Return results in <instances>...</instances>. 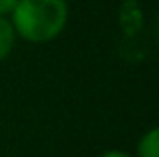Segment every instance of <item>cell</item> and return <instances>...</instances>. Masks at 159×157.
Wrapping results in <instances>:
<instances>
[{
  "label": "cell",
  "instance_id": "5",
  "mask_svg": "<svg viewBox=\"0 0 159 157\" xmlns=\"http://www.w3.org/2000/svg\"><path fill=\"white\" fill-rule=\"evenodd\" d=\"M101 157H131V155L125 153V151H107V153H103Z\"/></svg>",
  "mask_w": 159,
  "mask_h": 157
},
{
  "label": "cell",
  "instance_id": "3",
  "mask_svg": "<svg viewBox=\"0 0 159 157\" xmlns=\"http://www.w3.org/2000/svg\"><path fill=\"white\" fill-rule=\"evenodd\" d=\"M12 44H14V28L12 22L4 16H0V61L12 51Z\"/></svg>",
  "mask_w": 159,
  "mask_h": 157
},
{
  "label": "cell",
  "instance_id": "1",
  "mask_svg": "<svg viewBox=\"0 0 159 157\" xmlns=\"http://www.w3.org/2000/svg\"><path fill=\"white\" fill-rule=\"evenodd\" d=\"M66 16L65 0H18L12 12V28L30 43H47L61 34Z\"/></svg>",
  "mask_w": 159,
  "mask_h": 157
},
{
  "label": "cell",
  "instance_id": "2",
  "mask_svg": "<svg viewBox=\"0 0 159 157\" xmlns=\"http://www.w3.org/2000/svg\"><path fill=\"white\" fill-rule=\"evenodd\" d=\"M137 157H159V131L151 129L141 137Z\"/></svg>",
  "mask_w": 159,
  "mask_h": 157
},
{
  "label": "cell",
  "instance_id": "4",
  "mask_svg": "<svg viewBox=\"0 0 159 157\" xmlns=\"http://www.w3.org/2000/svg\"><path fill=\"white\" fill-rule=\"evenodd\" d=\"M16 4H18V0H0V16L6 18L8 14H12Z\"/></svg>",
  "mask_w": 159,
  "mask_h": 157
}]
</instances>
